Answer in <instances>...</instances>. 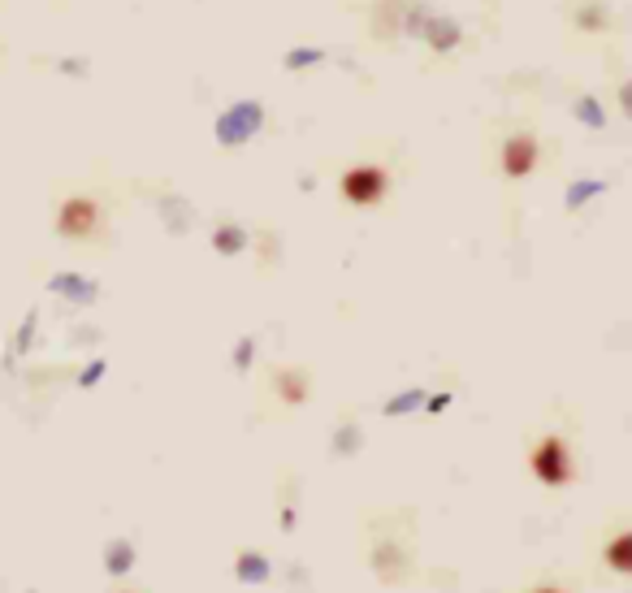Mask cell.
Instances as JSON below:
<instances>
[{
  "instance_id": "obj_1",
  "label": "cell",
  "mask_w": 632,
  "mask_h": 593,
  "mask_svg": "<svg viewBox=\"0 0 632 593\" xmlns=\"http://www.w3.org/2000/svg\"><path fill=\"white\" fill-rule=\"evenodd\" d=\"M524 472L542 485V490L559 494L572 490L581 481V455H576V438L568 429L550 425V429H533L524 442Z\"/></svg>"
},
{
  "instance_id": "obj_2",
  "label": "cell",
  "mask_w": 632,
  "mask_h": 593,
  "mask_svg": "<svg viewBox=\"0 0 632 593\" xmlns=\"http://www.w3.org/2000/svg\"><path fill=\"white\" fill-rule=\"evenodd\" d=\"M52 234L61 243H74V247H87V243H100L109 234V208L96 191H70L61 195L57 208H52Z\"/></svg>"
},
{
  "instance_id": "obj_3",
  "label": "cell",
  "mask_w": 632,
  "mask_h": 593,
  "mask_svg": "<svg viewBox=\"0 0 632 593\" xmlns=\"http://www.w3.org/2000/svg\"><path fill=\"white\" fill-rule=\"evenodd\" d=\"M394 195V169L390 161H351L342 165L338 174V200L347 208H360V213H368V208H381Z\"/></svg>"
},
{
  "instance_id": "obj_4",
  "label": "cell",
  "mask_w": 632,
  "mask_h": 593,
  "mask_svg": "<svg viewBox=\"0 0 632 593\" xmlns=\"http://www.w3.org/2000/svg\"><path fill=\"white\" fill-rule=\"evenodd\" d=\"M546 161V143L533 126L503 130L494 143V174L503 182H529Z\"/></svg>"
},
{
  "instance_id": "obj_5",
  "label": "cell",
  "mask_w": 632,
  "mask_h": 593,
  "mask_svg": "<svg viewBox=\"0 0 632 593\" xmlns=\"http://www.w3.org/2000/svg\"><path fill=\"white\" fill-rule=\"evenodd\" d=\"M594 568L602 581H632V516H615L598 529Z\"/></svg>"
},
{
  "instance_id": "obj_6",
  "label": "cell",
  "mask_w": 632,
  "mask_h": 593,
  "mask_svg": "<svg viewBox=\"0 0 632 593\" xmlns=\"http://www.w3.org/2000/svg\"><path fill=\"white\" fill-rule=\"evenodd\" d=\"M273 394H278L286 407H304V403H308V394H312L308 368H295V364L273 368Z\"/></svg>"
},
{
  "instance_id": "obj_7",
  "label": "cell",
  "mask_w": 632,
  "mask_h": 593,
  "mask_svg": "<svg viewBox=\"0 0 632 593\" xmlns=\"http://www.w3.org/2000/svg\"><path fill=\"white\" fill-rule=\"evenodd\" d=\"M581 35H607L611 31V13L602 0H576L572 5V18H568Z\"/></svg>"
},
{
  "instance_id": "obj_8",
  "label": "cell",
  "mask_w": 632,
  "mask_h": 593,
  "mask_svg": "<svg viewBox=\"0 0 632 593\" xmlns=\"http://www.w3.org/2000/svg\"><path fill=\"white\" fill-rule=\"evenodd\" d=\"M420 35L433 44V52H451L459 44V26L451 18H425V26H420Z\"/></svg>"
},
{
  "instance_id": "obj_9",
  "label": "cell",
  "mask_w": 632,
  "mask_h": 593,
  "mask_svg": "<svg viewBox=\"0 0 632 593\" xmlns=\"http://www.w3.org/2000/svg\"><path fill=\"white\" fill-rule=\"evenodd\" d=\"M516 593H576V581L572 576H559V572H542L533 581H524Z\"/></svg>"
},
{
  "instance_id": "obj_10",
  "label": "cell",
  "mask_w": 632,
  "mask_h": 593,
  "mask_svg": "<svg viewBox=\"0 0 632 593\" xmlns=\"http://www.w3.org/2000/svg\"><path fill=\"white\" fill-rule=\"evenodd\" d=\"M620 113L632 122V83H624V87H620Z\"/></svg>"
},
{
  "instance_id": "obj_11",
  "label": "cell",
  "mask_w": 632,
  "mask_h": 593,
  "mask_svg": "<svg viewBox=\"0 0 632 593\" xmlns=\"http://www.w3.org/2000/svg\"><path fill=\"white\" fill-rule=\"evenodd\" d=\"M117 593H135V589H117Z\"/></svg>"
}]
</instances>
